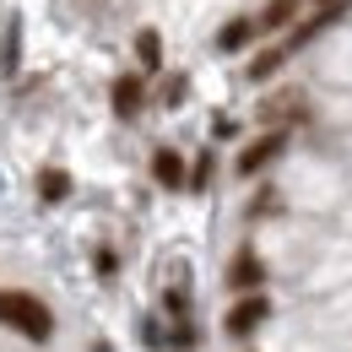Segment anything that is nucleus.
Listing matches in <instances>:
<instances>
[{"label":"nucleus","mask_w":352,"mask_h":352,"mask_svg":"<svg viewBox=\"0 0 352 352\" xmlns=\"http://www.w3.org/2000/svg\"><path fill=\"white\" fill-rule=\"evenodd\" d=\"M250 38H255V22H250V16H239V22H228V28L217 33V49H228V54H233V49H244Z\"/></svg>","instance_id":"obj_8"},{"label":"nucleus","mask_w":352,"mask_h":352,"mask_svg":"<svg viewBox=\"0 0 352 352\" xmlns=\"http://www.w3.org/2000/svg\"><path fill=\"white\" fill-rule=\"evenodd\" d=\"M0 325L16 331V336H28V342H49V336H54V314H49V304H44V298H33V293H16V287L0 293Z\"/></svg>","instance_id":"obj_1"},{"label":"nucleus","mask_w":352,"mask_h":352,"mask_svg":"<svg viewBox=\"0 0 352 352\" xmlns=\"http://www.w3.org/2000/svg\"><path fill=\"white\" fill-rule=\"evenodd\" d=\"M135 54H141L146 71H157V65H163V38H157L152 28H141V33H135Z\"/></svg>","instance_id":"obj_9"},{"label":"nucleus","mask_w":352,"mask_h":352,"mask_svg":"<svg viewBox=\"0 0 352 352\" xmlns=\"http://www.w3.org/2000/svg\"><path fill=\"white\" fill-rule=\"evenodd\" d=\"M16 38H22V33L11 28V33H6V60H0V71H6V76H16Z\"/></svg>","instance_id":"obj_12"},{"label":"nucleus","mask_w":352,"mask_h":352,"mask_svg":"<svg viewBox=\"0 0 352 352\" xmlns=\"http://www.w3.org/2000/svg\"><path fill=\"white\" fill-rule=\"evenodd\" d=\"M114 265H120V261H114V250H98V271H103V276H114Z\"/></svg>","instance_id":"obj_14"},{"label":"nucleus","mask_w":352,"mask_h":352,"mask_svg":"<svg viewBox=\"0 0 352 352\" xmlns=\"http://www.w3.org/2000/svg\"><path fill=\"white\" fill-rule=\"evenodd\" d=\"M282 60H287V49H265V54H255V60H250V76H255V82L276 76V71H282Z\"/></svg>","instance_id":"obj_11"},{"label":"nucleus","mask_w":352,"mask_h":352,"mask_svg":"<svg viewBox=\"0 0 352 352\" xmlns=\"http://www.w3.org/2000/svg\"><path fill=\"white\" fill-rule=\"evenodd\" d=\"M141 103H146L141 76H120V82H114V114H120V120H135V114H141Z\"/></svg>","instance_id":"obj_5"},{"label":"nucleus","mask_w":352,"mask_h":352,"mask_svg":"<svg viewBox=\"0 0 352 352\" xmlns=\"http://www.w3.org/2000/svg\"><path fill=\"white\" fill-rule=\"evenodd\" d=\"M293 16H298V0H271L261 11V28H287Z\"/></svg>","instance_id":"obj_10"},{"label":"nucleus","mask_w":352,"mask_h":352,"mask_svg":"<svg viewBox=\"0 0 352 352\" xmlns=\"http://www.w3.org/2000/svg\"><path fill=\"white\" fill-rule=\"evenodd\" d=\"M38 195H44L49 206H60V201L71 195V174H65V168H44V174H38Z\"/></svg>","instance_id":"obj_7"},{"label":"nucleus","mask_w":352,"mask_h":352,"mask_svg":"<svg viewBox=\"0 0 352 352\" xmlns=\"http://www.w3.org/2000/svg\"><path fill=\"white\" fill-rule=\"evenodd\" d=\"M206 179H212V157H201V163H195V174L184 179V184H195V190H201V184H206Z\"/></svg>","instance_id":"obj_13"},{"label":"nucleus","mask_w":352,"mask_h":352,"mask_svg":"<svg viewBox=\"0 0 352 352\" xmlns=\"http://www.w3.org/2000/svg\"><path fill=\"white\" fill-rule=\"evenodd\" d=\"M152 179H157L163 190H179V184H184V157H179L174 146H163V152L152 157Z\"/></svg>","instance_id":"obj_6"},{"label":"nucleus","mask_w":352,"mask_h":352,"mask_svg":"<svg viewBox=\"0 0 352 352\" xmlns=\"http://www.w3.org/2000/svg\"><path fill=\"white\" fill-rule=\"evenodd\" d=\"M261 282H265V265H261V255H255V250H239V255H233V265H228V287L250 298V293H255Z\"/></svg>","instance_id":"obj_4"},{"label":"nucleus","mask_w":352,"mask_h":352,"mask_svg":"<svg viewBox=\"0 0 352 352\" xmlns=\"http://www.w3.org/2000/svg\"><path fill=\"white\" fill-rule=\"evenodd\" d=\"M282 146H287V131H265L261 141H250V146L239 152V174H244V179H255L265 163H271V157H282Z\"/></svg>","instance_id":"obj_3"},{"label":"nucleus","mask_w":352,"mask_h":352,"mask_svg":"<svg viewBox=\"0 0 352 352\" xmlns=\"http://www.w3.org/2000/svg\"><path fill=\"white\" fill-rule=\"evenodd\" d=\"M265 314H271V304H265L261 293H250V298H239V304L228 309V320H222V331L228 336H250V331H261Z\"/></svg>","instance_id":"obj_2"},{"label":"nucleus","mask_w":352,"mask_h":352,"mask_svg":"<svg viewBox=\"0 0 352 352\" xmlns=\"http://www.w3.org/2000/svg\"><path fill=\"white\" fill-rule=\"evenodd\" d=\"M314 6H320V11H342L347 0H314Z\"/></svg>","instance_id":"obj_15"}]
</instances>
